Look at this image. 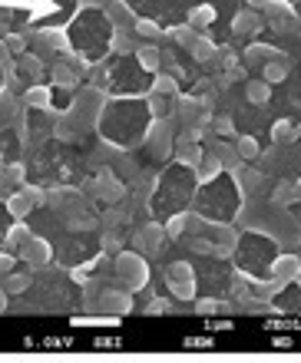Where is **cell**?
<instances>
[{
	"label": "cell",
	"mask_w": 301,
	"mask_h": 363,
	"mask_svg": "<svg viewBox=\"0 0 301 363\" xmlns=\"http://www.w3.org/2000/svg\"><path fill=\"white\" fill-rule=\"evenodd\" d=\"M153 123V113H149L146 103L139 99H109L103 116H99V129L106 139L119 143L123 149L136 145L133 139H146V129Z\"/></svg>",
	"instance_id": "cell-1"
},
{
	"label": "cell",
	"mask_w": 301,
	"mask_h": 363,
	"mask_svg": "<svg viewBox=\"0 0 301 363\" xmlns=\"http://www.w3.org/2000/svg\"><path fill=\"white\" fill-rule=\"evenodd\" d=\"M109 103V93L103 86H87L80 89L77 96H73V103H70L67 113H57V139L60 143H77V139H83L87 133H93L99 125V116H103V109H106Z\"/></svg>",
	"instance_id": "cell-2"
},
{
	"label": "cell",
	"mask_w": 301,
	"mask_h": 363,
	"mask_svg": "<svg viewBox=\"0 0 301 363\" xmlns=\"http://www.w3.org/2000/svg\"><path fill=\"white\" fill-rule=\"evenodd\" d=\"M235 221L245 225V228H252V231H262V235H268V238L278 241V245H298V238H301V231L292 221V215H288L282 205H275L272 199L268 201L245 199V205L239 208Z\"/></svg>",
	"instance_id": "cell-3"
},
{
	"label": "cell",
	"mask_w": 301,
	"mask_h": 363,
	"mask_svg": "<svg viewBox=\"0 0 301 363\" xmlns=\"http://www.w3.org/2000/svg\"><path fill=\"white\" fill-rule=\"evenodd\" d=\"M113 274L116 281L126 291H146L149 287V264H146V255H139V251H119L116 258H113Z\"/></svg>",
	"instance_id": "cell-4"
},
{
	"label": "cell",
	"mask_w": 301,
	"mask_h": 363,
	"mask_svg": "<svg viewBox=\"0 0 301 363\" xmlns=\"http://www.w3.org/2000/svg\"><path fill=\"white\" fill-rule=\"evenodd\" d=\"M87 69H89V63H87V57L83 53H57L53 57V63L47 67V73H50V79H53V86H60V89H77L80 86V79L87 77Z\"/></svg>",
	"instance_id": "cell-5"
},
{
	"label": "cell",
	"mask_w": 301,
	"mask_h": 363,
	"mask_svg": "<svg viewBox=\"0 0 301 363\" xmlns=\"http://www.w3.org/2000/svg\"><path fill=\"white\" fill-rule=\"evenodd\" d=\"M146 149L155 162H165L175 152V119L173 116H159L146 129Z\"/></svg>",
	"instance_id": "cell-6"
},
{
	"label": "cell",
	"mask_w": 301,
	"mask_h": 363,
	"mask_svg": "<svg viewBox=\"0 0 301 363\" xmlns=\"http://www.w3.org/2000/svg\"><path fill=\"white\" fill-rule=\"evenodd\" d=\"M175 116L182 125H209L212 123V103L205 96H189V93H179L173 103Z\"/></svg>",
	"instance_id": "cell-7"
},
{
	"label": "cell",
	"mask_w": 301,
	"mask_h": 363,
	"mask_svg": "<svg viewBox=\"0 0 301 363\" xmlns=\"http://www.w3.org/2000/svg\"><path fill=\"white\" fill-rule=\"evenodd\" d=\"M87 191H89V199L116 205V201H123V195H126V185H123V179L113 172V165H106V169H99V172L87 182Z\"/></svg>",
	"instance_id": "cell-8"
},
{
	"label": "cell",
	"mask_w": 301,
	"mask_h": 363,
	"mask_svg": "<svg viewBox=\"0 0 301 363\" xmlns=\"http://www.w3.org/2000/svg\"><path fill=\"white\" fill-rule=\"evenodd\" d=\"M165 287L175 301H192L195 297V271L189 261H173L165 268Z\"/></svg>",
	"instance_id": "cell-9"
},
{
	"label": "cell",
	"mask_w": 301,
	"mask_h": 363,
	"mask_svg": "<svg viewBox=\"0 0 301 363\" xmlns=\"http://www.w3.org/2000/svg\"><path fill=\"white\" fill-rule=\"evenodd\" d=\"M30 43L40 57H57V53H70L73 50V40H70V30H57V27H43L30 33Z\"/></svg>",
	"instance_id": "cell-10"
},
{
	"label": "cell",
	"mask_w": 301,
	"mask_h": 363,
	"mask_svg": "<svg viewBox=\"0 0 301 363\" xmlns=\"http://www.w3.org/2000/svg\"><path fill=\"white\" fill-rule=\"evenodd\" d=\"M165 241H169V235H165V225H159V221H146V225H139L136 235H133V245H136L139 255H146V258H159L165 251Z\"/></svg>",
	"instance_id": "cell-11"
},
{
	"label": "cell",
	"mask_w": 301,
	"mask_h": 363,
	"mask_svg": "<svg viewBox=\"0 0 301 363\" xmlns=\"http://www.w3.org/2000/svg\"><path fill=\"white\" fill-rule=\"evenodd\" d=\"M265 23L275 30V33H295L298 37V10L288 4V0H268V7L262 10Z\"/></svg>",
	"instance_id": "cell-12"
},
{
	"label": "cell",
	"mask_w": 301,
	"mask_h": 363,
	"mask_svg": "<svg viewBox=\"0 0 301 363\" xmlns=\"http://www.w3.org/2000/svg\"><path fill=\"white\" fill-rule=\"evenodd\" d=\"M133 307H136V301H133V291H126V287L119 284H106L103 287V294H99L97 301V311H103V314H113V317H126L133 314Z\"/></svg>",
	"instance_id": "cell-13"
},
{
	"label": "cell",
	"mask_w": 301,
	"mask_h": 363,
	"mask_svg": "<svg viewBox=\"0 0 301 363\" xmlns=\"http://www.w3.org/2000/svg\"><path fill=\"white\" fill-rule=\"evenodd\" d=\"M205 235L212 238L215 255H219V258H232L235 251H239V245H242V238H239V228H235V225H229V221H219V218L209 221Z\"/></svg>",
	"instance_id": "cell-14"
},
{
	"label": "cell",
	"mask_w": 301,
	"mask_h": 363,
	"mask_svg": "<svg viewBox=\"0 0 301 363\" xmlns=\"http://www.w3.org/2000/svg\"><path fill=\"white\" fill-rule=\"evenodd\" d=\"M20 261L27 264L30 271H43L50 264V258H53V248H50L43 238H37V235H30L23 245H20Z\"/></svg>",
	"instance_id": "cell-15"
},
{
	"label": "cell",
	"mask_w": 301,
	"mask_h": 363,
	"mask_svg": "<svg viewBox=\"0 0 301 363\" xmlns=\"http://www.w3.org/2000/svg\"><path fill=\"white\" fill-rule=\"evenodd\" d=\"M235 185H239V191H242L245 199H262L265 185H268V175L258 172V169H245V165H239L232 172Z\"/></svg>",
	"instance_id": "cell-16"
},
{
	"label": "cell",
	"mask_w": 301,
	"mask_h": 363,
	"mask_svg": "<svg viewBox=\"0 0 301 363\" xmlns=\"http://www.w3.org/2000/svg\"><path fill=\"white\" fill-rule=\"evenodd\" d=\"M265 30V13L255 7H245L232 17V37H258Z\"/></svg>",
	"instance_id": "cell-17"
},
{
	"label": "cell",
	"mask_w": 301,
	"mask_h": 363,
	"mask_svg": "<svg viewBox=\"0 0 301 363\" xmlns=\"http://www.w3.org/2000/svg\"><path fill=\"white\" fill-rule=\"evenodd\" d=\"M80 201H83V189H77V185H53V189H47V205L53 211L67 215L70 208H77Z\"/></svg>",
	"instance_id": "cell-18"
},
{
	"label": "cell",
	"mask_w": 301,
	"mask_h": 363,
	"mask_svg": "<svg viewBox=\"0 0 301 363\" xmlns=\"http://www.w3.org/2000/svg\"><path fill=\"white\" fill-rule=\"evenodd\" d=\"M301 274V261L295 258V255H278V258H272V268H268V277H272L278 287L292 284V281H298Z\"/></svg>",
	"instance_id": "cell-19"
},
{
	"label": "cell",
	"mask_w": 301,
	"mask_h": 363,
	"mask_svg": "<svg viewBox=\"0 0 301 363\" xmlns=\"http://www.w3.org/2000/svg\"><path fill=\"white\" fill-rule=\"evenodd\" d=\"M205 152L215 155V159L225 165V172H229V175H232L235 169L242 165V155H239L235 143H222V139H205Z\"/></svg>",
	"instance_id": "cell-20"
},
{
	"label": "cell",
	"mask_w": 301,
	"mask_h": 363,
	"mask_svg": "<svg viewBox=\"0 0 301 363\" xmlns=\"http://www.w3.org/2000/svg\"><path fill=\"white\" fill-rule=\"evenodd\" d=\"M103 13H106V20H109V27L113 30H133L136 27V10L129 7L126 0H109Z\"/></svg>",
	"instance_id": "cell-21"
},
{
	"label": "cell",
	"mask_w": 301,
	"mask_h": 363,
	"mask_svg": "<svg viewBox=\"0 0 301 363\" xmlns=\"http://www.w3.org/2000/svg\"><path fill=\"white\" fill-rule=\"evenodd\" d=\"M47 67H50V63H43V57H40L37 50H33V53L27 50V53H20V57H17V73L27 79V86H30V83H40V79H43V73H47Z\"/></svg>",
	"instance_id": "cell-22"
},
{
	"label": "cell",
	"mask_w": 301,
	"mask_h": 363,
	"mask_svg": "<svg viewBox=\"0 0 301 363\" xmlns=\"http://www.w3.org/2000/svg\"><path fill=\"white\" fill-rule=\"evenodd\" d=\"M175 162L182 169H199L205 159V145L202 143H189V139H175Z\"/></svg>",
	"instance_id": "cell-23"
},
{
	"label": "cell",
	"mask_w": 301,
	"mask_h": 363,
	"mask_svg": "<svg viewBox=\"0 0 301 363\" xmlns=\"http://www.w3.org/2000/svg\"><path fill=\"white\" fill-rule=\"evenodd\" d=\"M23 106L27 109H40V113H50L53 109V86H43V83H30L27 89H23Z\"/></svg>",
	"instance_id": "cell-24"
},
{
	"label": "cell",
	"mask_w": 301,
	"mask_h": 363,
	"mask_svg": "<svg viewBox=\"0 0 301 363\" xmlns=\"http://www.w3.org/2000/svg\"><path fill=\"white\" fill-rule=\"evenodd\" d=\"M20 109H23V99H20V93H10V89L0 86V129H10V125L17 123Z\"/></svg>",
	"instance_id": "cell-25"
},
{
	"label": "cell",
	"mask_w": 301,
	"mask_h": 363,
	"mask_svg": "<svg viewBox=\"0 0 301 363\" xmlns=\"http://www.w3.org/2000/svg\"><path fill=\"white\" fill-rule=\"evenodd\" d=\"M136 30H113V37H109V53L113 57H136Z\"/></svg>",
	"instance_id": "cell-26"
},
{
	"label": "cell",
	"mask_w": 301,
	"mask_h": 363,
	"mask_svg": "<svg viewBox=\"0 0 301 363\" xmlns=\"http://www.w3.org/2000/svg\"><path fill=\"white\" fill-rule=\"evenodd\" d=\"M7 208L13 218H27L30 211L37 208V201H33V195L27 191V185H20V189H13L7 195Z\"/></svg>",
	"instance_id": "cell-27"
},
{
	"label": "cell",
	"mask_w": 301,
	"mask_h": 363,
	"mask_svg": "<svg viewBox=\"0 0 301 363\" xmlns=\"http://www.w3.org/2000/svg\"><path fill=\"white\" fill-rule=\"evenodd\" d=\"M97 225H99V218L87 208V201H80L77 208L67 211V228H70V231H93Z\"/></svg>",
	"instance_id": "cell-28"
},
{
	"label": "cell",
	"mask_w": 301,
	"mask_h": 363,
	"mask_svg": "<svg viewBox=\"0 0 301 363\" xmlns=\"http://www.w3.org/2000/svg\"><path fill=\"white\" fill-rule=\"evenodd\" d=\"M278 53H285V50L272 47V43H248L245 53H242V60H245V67H265V63L275 60Z\"/></svg>",
	"instance_id": "cell-29"
},
{
	"label": "cell",
	"mask_w": 301,
	"mask_h": 363,
	"mask_svg": "<svg viewBox=\"0 0 301 363\" xmlns=\"http://www.w3.org/2000/svg\"><path fill=\"white\" fill-rule=\"evenodd\" d=\"M136 63L143 73H159L163 69V50H159V43H139Z\"/></svg>",
	"instance_id": "cell-30"
},
{
	"label": "cell",
	"mask_w": 301,
	"mask_h": 363,
	"mask_svg": "<svg viewBox=\"0 0 301 363\" xmlns=\"http://www.w3.org/2000/svg\"><path fill=\"white\" fill-rule=\"evenodd\" d=\"M288 73H292V60H288V53H278L275 60H268L262 67V79H268V83H285L288 79Z\"/></svg>",
	"instance_id": "cell-31"
},
{
	"label": "cell",
	"mask_w": 301,
	"mask_h": 363,
	"mask_svg": "<svg viewBox=\"0 0 301 363\" xmlns=\"http://www.w3.org/2000/svg\"><path fill=\"white\" fill-rule=\"evenodd\" d=\"M275 301H278V311H285V314H295V311L301 314V287H298V281L285 284L282 291L275 294Z\"/></svg>",
	"instance_id": "cell-32"
},
{
	"label": "cell",
	"mask_w": 301,
	"mask_h": 363,
	"mask_svg": "<svg viewBox=\"0 0 301 363\" xmlns=\"http://www.w3.org/2000/svg\"><path fill=\"white\" fill-rule=\"evenodd\" d=\"M23 185V165L13 162V165H0V195L7 199L13 189Z\"/></svg>",
	"instance_id": "cell-33"
},
{
	"label": "cell",
	"mask_w": 301,
	"mask_h": 363,
	"mask_svg": "<svg viewBox=\"0 0 301 363\" xmlns=\"http://www.w3.org/2000/svg\"><path fill=\"white\" fill-rule=\"evenodd\" d=\"M133 30H136V37L143 40V43H165V30L149 17H136V27Z\"/></svg>",
	"instance_id": "cell-34"
},
{
	"label": "cell",
	"mask_w": 301,
	"mask_h": 363,
	"mask_svg": "<svg viewBox=\"0 0 301 363\" xmlns=\"http://www.w3.org/2000/svg\"><path fill=\"white\" fill-rule=\"evenodd\" d=\"M215 53V40L205 33V30H199V37L192 40V47H189V57L195 60V63H209Z\"/></svg>",
	"instance_id": "cell-35"
},
{
	"label": "cell",
	"mask_w": 301,
	"mask_h": 363,
	"mask_svg": "<svg viewBox=\"0 0 301 363\" xmlns=\"http://www.w3.org/2000/svg\"><path fill=\"white\" fill-rule=\"evenodd\" d=\"M245 99L252 106H265L272 99V83H268V79H248V83H245Z\"/></svg>",
	"instance_id": "cell-36"
},
{
	"label": "cell",
	"mask_w": 301,
	"mask_h": 363,
	"mask_svg": "<svg viewBox=\"0 0 301 363\" xmlns=\"http://www.w3.org/2000/svg\"><path fill=\"white\" fill-rule=\"evenodd\" d=\"M149 93H163V96H179V77H173L169 69H159V73H153V83H149Z\"/></svg>",
	"instance_id": "cell-37"
},
{
	"label": "cell",
	"mask_w": 301,
	"mask_h": 363,
	"mask_svg": "<svg viewBox=\"0 0 301 363\" xmlns=\"http://www.w3.org/2000/svg\"><path fill=\"white\" fill-rule=\"evenodd\" d=\"M225 172V165L215 159V155H209L205 152V159H202V165L195 169V179H199V185H209V182H219V175Z\"/></svg>",
	"instance_id": "cell-38"
},
{
	"label": "cell",
	"mask_w": 301,
	"mask_h": 363,
	"mask_svg": "<svg viewBox=\"0 0 301 363\" xmlns=\"http://www.w3.org/2000/svg\"><path fill=\"white\" fill-rule=\"evenodd\" d=\"M195 37H199V30H195L192 23H175V27L165 30V40H173L175 47H182V50L192 47V40H195Z\"/></svg>",
	"instance_id": "cell-39"
},
{
	"label": "cell",
	"mask_w": 301,
	"mask_h": 363,
	"mask_svg": "<svg viewBox=\"0 0 301 363\" xmlns=\"http://www.w3.org/2000/svg\"><path fill=\"white\" fill-rule=\"evenodd\" d=\"M215 17H219V10H215L212 4H199V7L189 10V23H192L195 30H209L215 23Z\"/></svg>",
	"instance_id": "cell-40"
},
{
	"label": "cell",
	"mask_w": 301,
	"mask_h": 363,
	"mask_svg": "<svg viewBox=\"0 0 301 363\" xmlns=\"http://www.w3.org/2000/svg\"><path fill=\"white\" fill-rule=\"evenodd\" d=\"M30 235H33V231H30V225H23V218H17L13 225H10L7 238H4V248H7V251H20V245H23Z\"/></svg>",
	"instance_id": "cell-41"
},
{
	"label": "cell",
	"mask_w": 301,
	"mask_h": 363,
	"mask_svg": "<svg viewBox=\"0 0 301 363\" xmlns=\"http://www.w3.org/2000/svg\"><path fill=\"white\" fill-rule=\"evenodd\" d=\"M30 281H33L30 271H10V274L4 277V287H7L10 294H23V291H30Z\"/></svg>",
	"instance_id": "cell-42"
},
{
	"label": "cell",
	"mask_w": 301,
	"mask_h": 363,
	"mask_svg": "<svg viewBox=\"0 0 301 363\" xmlns=\"http://www.w3.org/2000/svg\"><path fill=\"white\" fill-rule=\"evenodd\" d=\"M295 139H298V129H295V123H288V119H278V123L272 125V143L275 145L295 143Z\"/></svg>",
	"instance_id": "cell-43"
},
{
	"label": "cell",
	"mask_w": 301,
	"mask_h": 363,
	"mask_svg": "<svg viewBox=\"0 0 301 363\" xmlns=\"http://www.w3.org/2000/svg\"><path fill=\"white\" fill-rule=\"evenodd\" d=\"M268 199L275 201V205H282V208H288V205H295V182H278V185H275V191L272 195H268Z\"/></svg>",
	"instance_id": "cell-44"
},
{
	"label": "cell",
	"mask_w": 301,
	"mask_h": 363,
	"mask_svg": "<svg viewBox=\"0 0 301 363\" xmlns=\"http://www.w3.org/2000/svg\"><path fill=\"white\" fill-rule=\"evenodd\" d=\"M235 149L242 155V162H252V159L262 155V149H258V143H255L252 135H239V139H235Z\"/></svg>",
	"instance_id": "cell-45"
},
{
	"label": "cell",
	"mask_w": 301,
	"mask_h": 363,
	"mask_svg": "<svg viewBox=\"0 0 301 363\" xmlns=\"http://www.w3.org/2000/svg\"><path fill=\"white\" fill-rule=\"evenodd\" d=\"M215 69H229L232 63H239V57H235V50L232 47H215V53H212V60H209Z\"/></svg>",
	"instance_id": "cell-46"
},
{
	"label": "cell",
	"mask_w": 301,
	"mask_h": 363,
	"mask_svg": "<svg viewBox=\"0 0 301 363\" xmlns=\"http://www.w3.org/2000/svg\"><path fill=\"white\" fill-rule=\"evenodd\" d=\"M219 311H229V304H225V301H215V297H205V301H195V314L209 317V314H219Z\"/></svg>",
	"instance_id": "cell-47"
},
{
	"label": "cell",
	"mask_w": 301,
	"mask_h": 363,
	"mask_svg": "<svg viewBox=\"0 0 301 363\" xmlns=\"http://www.w3.org/2000/svg\"><path fill=\"white\" fill-rule=\"evenodd\" d=\"M103 225H106V228H119V225H123V221H126V208H123V205H113V208H106V215H103Z\"/></svg>",
	"instance_id": "cell-48"
},
{
	"label": "cell",
	"mask_w": 301,
	"mask_h": 363,
	"mask_svg": "<svg viewBox=\"0 0 301 363\" xmlns=\"http://www.w3.org/2000/svg\"><path fill=\"white\" fill-rule=\"evenodd\" d=\"M189 241V248L195 251V255H215V245L209 235H192V238H185Z\"/></svg>",
	"instance_id": "cell-49"
},
{
	"label": "cell",
	"mask_w": 301,
	"mask_h": 363,
	"mask_svg": "<svg viewBox=\"0 0 301 363\" xmlns=\"http://www.w3.org/2000/svg\"><path fill=\"white\" fill-rule=\"evenodd\" d=\"M165 235H169V238H182L185 235V211H179V215H173V218L165 221Z\"/></svg>",
	"instance_id": "cell-50"
},
{
	"label": "cell",
	"mask_w": 301,
	"mask_h": 363,
	"mask_svg": "<svg viewBox=\"0 0 301 363\" xmlns=\"http://www.w3.org/2000/svg\"><path fill=\"white\" fill-rule=\"evenodd\" d=\"M27 37H30V33H27ZM27 37H23V33H7V37H4V40H7V47L13 50V57H20V53H27V50H30V40Z\"/></svg>",
	"instance_id": "cell-51"
},
{
	"label": "cell",
	"mask_w": 301,
	"mask_h": 363,
	"mask_svg": "<svg viewBox=\"0 0 301 363\" xmlns=\"http://www.w3.org/2000/svg\"><path fill=\"white\" fill-rule=\"evenodd\" d=\"M17 258H20L17 251H7V248L0 251V277H7L10 271H17Z\"/></svg>",
	"instance_id": "cell-52"
},
{
	"label": "cell",
	"mask_w": 301,
	"mask_h": 363,
	"mask_svg": "<svg viewBox=\"0 0 301 363\" xmlns=\"http://www.w3.org/2000/svg\"><path fill=\"white\" fill-rule=\"evenodd\" d=\"M119 248H123V238L116 235V228H109L106 235H103V251H106V255H119Z\"/></svg>",
	"instance_id": "cell-53"
},
{
	"label": "cell",
	"mask_w": 301,
	"mask_h": 363,
	"mask_svg": "<svg viewBox=\"0 0 301 363\" xmlns=\"http://www.w3.org/2000/svg\"><path fill=\"white\" fill-rule=\"evenodd\" d=\"M173 304L163 301V297H149V304H143V314H169Z\"/></svg>",
	"instance_id": "cell-54"
},
{
	"label": "cell",
	"mask_w": 301,
	"mask_h": 363,
	"mask_svg": "<svg viewBox=\"0 0 301 363\" xmlns=\"http://www.w3.org/2000/svg\"><path fill=\"white\" fill-rule=\"evenodd\" d=\"M0 69H17V57H13V50L7 47L4 37H0Z\"/></svg>",
	"instance_id": "cell-55"
},
{
	"label": "cell",
	"mask_w": 301,
	"mask_h": 363,
	"mask_svg": "<svg viewBox=\"0 0 301 363\" xmlns=\"http://www.w3.org/2000/svg\"><path fill=\"white\" fill-rule=\"evenodd\" d=\"M13 215H10V208H7V201L0 205V238H7V231H10V225H13Z\"/></svg>",
	"instance_id": "cell-56"
},
{
	"label": "cell",
	"mask_w": 301,
	"mask_h": 363,
	"mask_svg": "<svg viewBox=\"0 0 301 363\" xmlns=\"http://www.w3.org/2000/svg\"><path fill=\"white\" fill-rule=\"evenodd\" d=\"M215 133L219 135H235V123L232 119H229V116H219V119H215V125H212Z\"/></svg>",
	"instance_id": "cell-57"
},
{
	"label": "cell",
	"mask_w": 301,
	"mask_h": 363,
	"mask_svg": "<svg viewBox=\"0 0 301 363\" xmlns=\"http://www.w3.org/2000/svg\"><path fill=\"white\" fill-rule=\"evenodd\" d=\"M10 297H13V294H10L7 287H0V314H4V311H10Z\"/></svg>",
	"instance_id": "cell-58"
},
{
	"label": "cell",
	"mask_w": 301,
	"mask_h": 363,
	"mask_svg": "<svg viewBox=\"0 0 301 363\" xmlns=\"http://www.w3.org/2000/svg\"><path fill=\"white\" fill-rule=\"evenodd\" d=\"M245 4H248V7H255V10H265V7H268V0H245Z\"/></svg>",
	"instance_id": "cell-59"
},
{
	"label": "cell",
	"mask_w": 301,
	"mask_h": 363,
	"mask_svg": "<svg viewBox=\"0 0 301 363\" xmlns=\"http://www.w3.org/2000/svg\"><path fill=\"white\" fill-rule=\"evenodd\" d=\"M295 199H298V205H301V179L295 182Z\"/></svg>",
	"instance_id": "cell-60"
},
{
	"label": "cell",
	"mask_w": 301,
	"mask_h": 363,
	"mask_svg": "<svg viewBox=\"0 0 301 363\" xmlns=\"http://www.w3.org/2000/svg\"><path fill=\"white\" fill-rule=\"evenodd\" d=\"M106 4H109V0H99V7H106Z\"/></svg>",
	"instance_id": "cell-61"
},
{
	"label": "cell",
	"mask_w": 301,
	"mask_h": 363,
	"mask_svg": "<svg viewBox=\"0 0 301 363\" xmlns=\"http://www.w3.org/2000/svg\"><path fill=\"white\" fill-rule=\"evenodd\" d=\"M298 135H301V125H298Z\"/></svg>",
	"instance_id": "cell-62"
}]
</instances>
